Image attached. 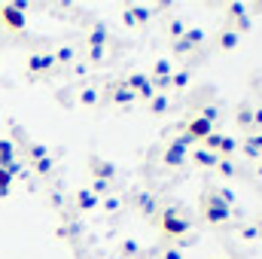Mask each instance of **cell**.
Listing matches in <instances>:
<instances>
[{
  "label": "cell",
  "instance_id": "cell-1",
  "mask_svg": "<svg viewBox=\"0 0 262 259\" xmlns=\"http://www.w3.org/2000/svg\"><path fill=\"white\" fill-rule=\"evenodd\" d=\"M156 223H159V232L165 235V241H168V244H177V247H180V241L192 232V220H189L186 210L177 207V204H162L159 213H156Z\"/></svg>",
  "mask_w": 262,
  "mask_h": 259
},
{
  "label": "cell",
  "instance_id": "cell-2",
  "mask_svg": "<svg viewBox=\"0 0 262 259\" xmlns=\"http://www.w3.org/2000/svg\"><path fill=\"white\" fill-rule=\"evenodd\" d=\"M198 210H201V220L207 223V226H226L229 223V217H232V204H226L216 189H204L201 198H198Z\"/></svg>",
  "mask_w": 262,
  "mask_h": 259
},
{
  "label": "cell",
  "instance_id": "cell-3",
  "mask_svg": "<svg viewBox=\"0 0 262 259\" xmlns=\"http://www.w3.org/2000/svg\"><path fill=\"white\" fill-rule=\"evenodd\" d=\"M189 143H192V140H189L186 134H180L177 140H171V143L165 146V153H162V165L171 168V171H174V168H183V165L189 162Z\"/></svg>",
  "mask_w": 262,
  "mask_h": 259
},
{
  "label": "cell",
  "instance_id": "cell-4",
  "mask_svg": "<svg viewBox=\"0 0 262 259\" xmlns=\"http://www.w3.org/2000/svg\"><path fill=\"white\" fill-rule=\"evenodd\" d=\"M0 25H3V31H9V34H21L25 25H28L25 3H0Z\"/></svg>",
  "mask_w": 262,
  "mask_h": 259
},
{
  "label": "cell",
  "instance_id": "cell-5",
  "mask_svg": "<svg viewBox=\"0 0 262 259\" xmlns=\"http://www.w3.org/2000/svg\"><path fill=\"white\" fill-rule=\"evenodd\" d=\"M25 70H28L31 79H46V76H52L58 70V64H55L52 52H31L28 61H25Z\"/></svg>",
  "mask_w": 262,
  "mask_h": 259
},
{
  "label": "cell",
  "instance_id": "cell-6",
  "mask_svg": "<svg viewBox=\"0 0 262 259\" xmlns=\"http://www.w3.org/2000/svg\"><path fill=\"white\" fill-rule=\"evenodd\" d=\"M204 40H207V37H204V31H201V28H189V31L174 43V55H177V58H189L195 49L204 46Z\"/></svg>",
  "mask_w": 262,
  "mask_h": 259
},
{
  "label": "cell",
  "instance_id": "cell-7",
  "mask_svg": "<svg viewBox=\"0 0 262 259\" xmlns=\"http://www.w3.org/2000/svg\"><path fill=\"white\" fill-rule=\"evenodd\" d=\"M226 25L235 28V31L244 37V34L253 28V18L247 15V6H244V3H229V6H226Z\"/></svg>",
  "mask_w": 262,
  "mask_h": 259
},
{
  "label": "cell",
  "instance_id": "cell-8",
  "mask_svg": "<svg viewBox=\"0 0 262 259\" xmlns=\"http://www.w3.org/2000/svg\"><path fill=\"white\" fill-rule=\"evenodd\" d=\"M122 82H125V89H128L131 95H134V98H140V101H149V98L156 95V89H152L149 76H146V73H140V70H131Z\"/></svg>",
  "mask_w": 262,
  "mask_h": 259
},
{
  "label": "cell",
  "instance_id": "cell-9",
  "mask_svg": "<svg viewBox=\"0 0 262 259\" xmlns=\"http://www.w3.org/2000/svg\"><path fill=\"white\" fill-rule=\"evenodd\" d=\"M98 204H101V198L92 192L89 186H82V189L70 192V207H67V210H76V213H92V210H98Z\"/></svg>",
  "mask_w": 262,
  "mask_h": 259
},
{
  "label": "cell",
  "instance_id": "cell-10",
  "mask_svg": "<svg viewBox=\"0 0 262 259\" xmlns=\"http://www.w3.org/2000/svg\"><path fill=\"white\" fill-rule=\"evenodd\" d=\"M101 98H104L107 104H116V107H131V104L137 101V98L131 95L128 89H125V82H122V79L110 82V85H107V89L101 92Z\"/></svg>",
  "mask_w": 262,
  "mask_h": 259
},
{
  "label": "cell",
  "instance_id": "cell-11",
  "mask_svg": "<svg viewBox=\"0 0 262 259\" xmlns=\"http://www.w3.org/2000/svg\"><path fill=\"white\" fill-rule=\"evenodd\" d=\"M89 174H92V180H101V183H110V186H113V180H116V165L107 162V159H101V156H89Z\"/></svg>",
  "mask_w": 262,
  "mask_h": 259
},
{
  "label": "cell",
  "instance_id": "cell-12",
  "mask_svg": "<svg viewBox=\"0 0 262 259\" xmlns=\"http://www.w3.org/2000/svg\"><path fill=\"white\" fill-rule=\"evenodd\" d=\"M131 207H134V210H140L143 217L156 220V213H159V207H162V204H159V198H156L152 192H146V189H134V192H131Z\"/></svg>",
  "mask_w": 262,
  "mask_h": 259
},
{
  "label": "cell",
  "instance_id": "cell-13",
  "mask_svg": "<svg viewBox=\"0 0 262 259\" xmlns=\"http://www.w3.org/2000/svg\"><path fill=\"white\" fill-rule=\"evenodd\" d=\"M122 21L128 28H146L152 21V9L140 6V3H128V6H122Z\"/></svg>",
  "mask_w": 262,
  "mask_h": 259
},
{
  "label": "cell",
  "instance_id": "cell-14",
  "mask_svg": "<svg viewBox=\"0 0 262 259\" xmlns=\"http://www.w3.org/2000/svg\"><path fill=\"white\" fill-rule=\"evenodd\" d=\"M171 73H174V64H171L168 58H159V61L152 64V73H146V76H149L152 89H156L159 95H165V92H168V79H171Z\"/></svg>",
  "mask_w": 262,
  "mask_h": 259
},
{
  "label": "cell",
  "instance_id": "cell-15",
  "mask_svg": "<svg viewBox=\"0 0 262 259\" xmlns=\"http://www.w3.org/2000/svg\"><path fill=\"white\" fill-rule=\"evenodd\" d=\"M107 43H110V31H107V25L95 21V25L89 28V34H85V49H107Z\"/></svg>",
  "mask_w": 262,
  "mask_h": 259
},
{
  "label": "cell",
  "instance_id": "cell-16",
  "mask_svg": "<svg viewBox=\"0 0 262 259\" xmlns=\"http://www.w3.org/2000/svg\"><path fill=\"white\" fill-rule=\"evenodd\" d=\"M210 131H216V128H213V125H210L207 119H201V116H192V119L186 122L183 134H186V137H189L192 143H201V140H204V137H207Z\"/></svg>",
  "mask_w": 262,
  "mask_h": 259
},
{
  "label": "cell",
  "instance_id": "cell-17",
  "mask_svg": "<svg viewBox=\"0 0 262 259\" xmlns=\"http://www.w3.org/2000/svg\"><path fill=\"white\" fill-rule=\"evenodd\" d=\"M213 40H216V49H220V52H232V49H238V46H241V34H238L235 28H229V25H226V28H220Z\"/></svg>",
  "mask_w": 262,
  "mask_h": 259
},
{
  "label": "cell",
  "instance_id": "cell-18",
  "mask_svg": "<svg viewBox=\"0 0 262 259\" xmlns=\"http://www.w3.org/2000/svg\"><path fill=\"white\" fill-rule=\"evenodd\" d=\"M238 149H241L247 159L259 162V159H262V134H256V131H253V134H247V137L241 140V146H238Z\"/></svg>",
  "mask_w": 262,
  "mask_h": 259
},
{
  "label": "cell",
  "instance_id": "cell-19",
  "mask_svg": "<svg viewBox=\"0 0 262 259\" xmlns=\"http://www.w3.org/2000/svg\"><path fill=\"white\" fill-rule=\"evenodd\" d=\"M189 162L198 165V168H216L220 156H216V153H210V149H204V146H195V149H189Z\"/></svg>",
  "mask_w": 262,
  "mask_h": 259
},
{
  "label": "cell",
  "instance_id": "cell-20",
  "mask_svg": "<svg viewBox=\"0 0 262 259\" xmlns=\"http://www.w3.org/2000/svg\"><path fill=\"white\" fill-rule=\"evenodd\" d=\"M186 31H189L186 18H180V15H168V21H165V34H168V40H174V43H177Z\"/></svg>",
  "mask_w": 262,
  "mask_h": 259
},
{
  "label": "cell",
  "instance_id": "cell-21",
  "mask_svg": "<svg viewBox=\"0 0 262 259\" xmlns=\"http://www.w3.org/2000/svg\"><path fill=\"white\" fill-rule=\"evenodd\" d=\"M55 159L52 156H46V159H37V162H31V171H34V177H40V180H49L52 174H55Z\"/></svg>",
  "mask_w": 262,
  "mask_h": 259
},
{
  "label": "cell",
  "instance_id": "cell-22",
  "mask_svg": "<svg viewBox=\"0 0 262 259\" xmlns=\"http://www.w3.org/2000/svg\"><path fill=\"white\" fill-rule=\"evenodd\" d=\"M76 101H79V107H98L101 104V89L98 85H82Z\"/></svg>",
  "mask_w": 262,
  "mask_h": 259
},
{
  "label": "cell",
  "instance_id": "cell-23",
  "mask_svg": "<svg viewBox=\"0 0 262 259\" xmlns=\"http://www.w3.org/2000/svg\"><path fill=\"white\" fill-rule=\"evenodd\" d=\"M21 146H25V162H28V165L49 156V149H46L43 143H34V140H28V137H21Z\"/></svg>",
  "mask_w": 262,
  "mask_h": 259
},
{
  "label": "cell",
  "instance_id": "cell-24",
  "mask_svg": "<svg viewBox=\"0 0 262 259\" xmlns=\"http://www.w3.org/2000/svg\"><path fill=\"white\" fill-rule=\"evenodd\" d=\"M189 82H192V73L183 67V70H174V73H171L168 89H174V92H186V89H189Z\"/></svg>",
  "mask_w": 262,
  "mask_h": 259
},
{
  "label": "cell",
  "instance_id": "cell-25",
  "mask_svg": "<svg viewBox=\"0 0 262 259\" xmlns=\"http://www.w3.org/2000/svg\"><path fill=\"white\" fill-rule=\"evenodd\" d=\"M146 110H149L152 116H165V113L171 110V101H168V95H159V92H156V95L146 101Z\"/></svg>",
  "mask_w": 262,
  "mask_h": 259
},
{
  "label": "cell",
  "instance_id": "cell-26",
  "mask_svg": "<svg viewBox=\"0 0 262 259\" xmlns=\"http://www.w3.org/2000/svg\"><path fill=\"white\" fill-rule=\"evenodd\" d=\"M18 159V149H15V140L9 137H0V168H6L9 162Z\"/></svg>",
  "mask_w": 262,
  "mask_h": 259
},
{
  "label": "cell",
  "instance_id": "cell-27",
  "mask_svg": "<svg viewBox=\"0 0 262 259\" xmlns=\"http://www.w3.org/2000/svg\"><path fill=\"white\" fill-rule=\"evenodd\" d=\"M238 146H241V140H238V137L223 134V140H220V146H216V156H220V159H232V156L238 153Z\"/></svg>",
  "mask_w": 262,
  "mask_h": 259
},
{
  "label": "cell",
  "instance_id": "cell-28",
  "mask_svg": "<svg viewBox=\"0 0 262 259\" xmlns=\"http://www.w3.org/2000/svg\"><path fill=\"white\" fill-rule=\"evenodd\" d=\"M216 174L226 177V180H235V177L241 174V168H238L235 159H220V162H216Z\"/></svg>",
  "mask_w": 262,
  "mask_h": 259
},
{
  "label": "cell",
  "instance_id": "cell-29",
  "mask_svg": "<svg viewBox=\"0 0 262 259\" xmlns=\"http://www.w3.org/2000/svg\"><path fill=\"white\" fill-rule=\"evenodd\" d=\"M250 119H253V107H250V104H238V110H235L238 128H244L247 134H250Z\"/></svg>",
  "mask_w": 262,
  "mask_h": 259
},
{
  "label": "cell",
  "instance_id": "cell-30",
  "mask_svg": "<svg viewBox=\"0 0 262 259\" xmlns=\"http://www.w3.org/2000/svg\"><path fill=\"white\" fill-rule=\"evenodd\" d=\"M52 58H55V64L58 67L76 64V61H73V58H76V49H73V46H58V49L52 52Z\"/></svg>",
  "mask_w": 262,
  "mask_h": 259
},
{
  "label": "cell",
  "instance_id": "cell-31",
  "mask_svg": "<svg viewBox=\"0 0 262 259\" xmlns=\"http://www.w3.org/2000/svg\"><path fill=\"white\" fill-rule=\"evenodd\" d=\"M119 253H122V259H140V253H143V247L137 244V241H122L119 244Z\"/></svg>",
  "mask_w": 262,
  "mask_h": 259
},
{
  "label": "cell",
  "instance_id": "cell-32",
  "mask_svg": "<svg viewBox=\"0 0 262 259\" xmlns=\"http://www.w3.org/2000/svg\"><path fill=\"white\" fill-rule=\"evenodd\" d=\"M101 204H104V210H107V213H119V210H122V198H119V195H113V192L104 195V198H101Z\"/></svg>",
  "mask_w": 262,
  "mask_h": 259
},
{
  "label": "cell",
  "instance_id": "cell-33",
  "mask_svg": "<svg viewBox=\"0 0 262 259\" xmlns=\"http://www.w3.org/2000/svg\"><path fill=\"white\" fill-rule=\"evenodd\" d=\"M55 235H58V241H70V238L76 235V223H73V220H67V223H61V226L55 229Z\"/></svg>",
  "mask_w": 262,
  "mask_h": 259
},
{
  "label": "cell",
  "instance_id": "cell-34",
  "mask_svg": "<svg viewBox=\"0 0 262 259\" xmlns=\"http://www.w3.org/2000/svg\"><path fill=\"white\" fill-rule=\"evenodd\" d=\"M46 201H49V204H52V207H58V210H64V204H67L64 192H58V189H52V192L46 195Z\"/></svg>",
  "mask_w": 262,
  "mask_h": 259
},
{
  "label": "cell",
  "instance_id": "cell-35",
  "mask_svg": "<svg viewBox=\"0 0 262 259\" xmlns=\"http://www.w3.org/2000/svg\"><path fill=\"white\" fill-rule=\"evenodd\" d=\"M159 259H183V250H180L177 244H168V247L159 253Z\"/></svg>",
  "mask_w": 262,
  "mask_h": 259
},
{
  "label": "cell",
  "instance_id": "cell-36",
  "mask_svg": "<svg viewBox=\"0 0 262 259\" xmlns=\"http://www.w3.org/2000/svg\"><path fill=\"white\" fill-rule=\"evenodd\" d=\"M262 134V107H253V119H250V134Z\"/></svg>",
  "mask_w": 262,
  "mask_h": 259
},
{
  "label": "cell",
  "instance_id": "cell-37",
  "mask_svg": "<svg viewBox=\"0 0 262 259\" xmlns=\"http://www.w3.org/2000/svg\"><path fill=\"white\" fill-rule=\"evenodd\" d=\"M85 55H89L92 64H101V61L107 58V49H85Z\"/></svg>",
  "mask_w": 262,
  "mask_h": 259
},
{
  "label": "cell",
  "instance_id": "cell-38",
  "mask_svg": "<svg viewBox=\"0 0 262 259\" xmlns=\"http://www.w3.org/2000/svg\"><path fill=\"white\" fill-rule=\"evenodd\" d=\"M244 241H256V238H262L259 232H256V226H241V232H238Z\"/></svg>",
  "mask_w": 262,
  "mask_h": 259
},
{
  "label": "cell",
  "instance_id": "cell-39",
  "mask_svg": "<svg viewBox=\"0 0 262 259\" xmlns=\"http://www.w3.org/2000/svg\"><path fill=\"white\" fill-rule=\"evenodd\" d=\"M9 189H12V180H9V174L0 168V198H3V195H9Z\"/></svg>",
  "mask_w": 262,
  "mask_h": 259
},
{
  "label": "cell",
  "instance_id": "cell-40",
  "mask_svg": "<svg viewBox=\"0 0 262 259\" xmlns=\"http://www.w3.org/2000/svg\"><path fill=\"white\" fill-rule=\"evenodd\" d=\"M253 226H256V232H259V235H262V213H259V217H256V220H253Z\"/></svg>",
  "mask_w": 262,
  "mask_h": 259
},
{
  "label": "cell",
  "instance_id": "cell-41",
  "mask_svg": "<svg viewBox=\"0 0 262 259\" xmlns=\"http://www.w3.org/2000/svg\"><path fill=\"white\" fill-rule=\"evenodd\" d=\"M253 171H256V177H262V159L256 162V168H253Z\"/></svg>",
  "mask_w": 262,
  "mask_h": 259
}]
</instances>
